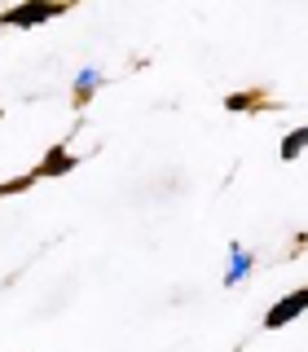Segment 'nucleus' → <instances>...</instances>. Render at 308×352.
<instances>
[{
	"label": "nucleus",
	"mask_w": 308,
	"mask_h": 352,
	"mask_svg": "<svg viewBox=\"0 0 308 352\" xmlns=\"http://www.w3.org/2000/svg\"><path fill=\"white\" fill-rule=\"evenodd\" d=\"M304 308H308V286H300V291H291V295H282V300L269 308L264 326H269V330H282L286 322H295V317H300Z\"/></svg>",
	"instance_id": "f257e3e1"
},
{
	"label": "nucleus",
	"mask_w": 308,
	"mask_h": 352,
	"mask_svg": "<svg viewBox=\"0 0 308 352\" xmlns=\"http://www.w3.org/2000/svg\"><path fill=\"white\" fill-rule=\"evenodd\" d=\"M66 5H40V0H31V5H22V9H9V14H0V22L5 27H40V22H49V18H58Z\"/></svg>",
	"instance_id": "f03ea898"
},
{
	"label": "nucleus",
	"mask_w": 308,
	"mask_h": 352,
	"mask_svg": "<svg viewBox=\"0 0 308 352\" xmlns=\"http://www.w3.org/2000/svg\"><path fill=\"white\" fill-rule=\"evenodd\" d=\"M71 168H75V154L58 146V150L49 154V159L40 163V176H62V172H71Z\"/></svg>",
	"instance_id": "7ed1b4c3"
},
{
	"label": "nucleus",
	"mask_w": 308,
	"mask_h": 352,
	"mask_svg": "<svg viewBox=\"0 0 308 352\" xmlns=\"http://www.w3.org/2000/svg\"><path fill=\"white\" fill-rule=\"evenodd\" d=\"M304 146H308V124H304V128H295L291 137L282 141V159H295V154H304Z\"/></svg>",
	"instance_id": "20e7f679"
},
{
	"label": "nucleus",
	"mask_w": 308,
	"mask_h": 352,
	"mask_svg": "<svg viewBox=\"0 0 308 352\" xmlns=\"http://www.w3.org/2000/svg\"><path fill=\"white\" fill-rule=\"evenodd\" d=\"M247 269H251L247 251H238V247H234V269H229V282H238V278H242V273H247Z\"/></svg>",
	"instance_id": "39448f33"
},
{
	"label": "nucleus",
	"mask_w": 308,
	"mask_h": 352,
	"mask_svg": "<svg viewBox=\"0 0 308 352\" xmlns=\"http://www.w3.org/2000/svg\"><path fill=\"white\" fill-rule=\"evenodd\" d=\"M97 84H102V75H97V71H80V88H75V93H80V97H88Z\"/></svg>",
	"instance_id": "423d86ee"
},
{
	"label": "nucleus",
	"mask_w": 308,
	"mask_h": 352,
	"mask_svg": "<svg viewBox=\"0 0 308 352\" xmlns=\"http://www.w3.org/2000/svg\"><path fill=\"white\" fill-rule=\"evenodd\" d=\"M27 185H31V176H22V181H5V185H0V198H5V194H18V190H27Z\"/></svg>",
	"instance_id": "0eeeda50"
}]
</instances>
